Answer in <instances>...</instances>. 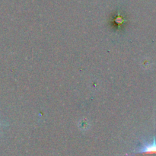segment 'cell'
Masks as SVG:
<instances>
[{"mask_svg":"<svg viewBox=\"0 0 156 156\" xmlns=\"http://www.w3.org/2000/svg\"><path fill=\"white\" fill-rule=\"evenodd\" d=\"M130 156H156V140L154 138L152 142L143 145L137 152Z\"/></svg>","mask_w":156,"mask_h":156,"instance_id":"obj_1","label":"cell"}]
</instances>
